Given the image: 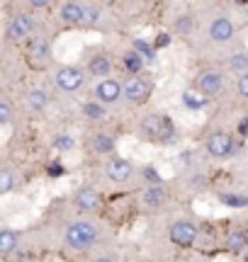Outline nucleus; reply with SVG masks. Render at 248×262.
Here are the masks:
<instances>
[{
  "instance_id": "obj_15",
  "label": "nucleus",
  "mask_w": 248,
  "mask_h": 262,
  "mask_svg": "<svg viewBox=\"0 0 248 262\" xmlns=\"http://www.w3.org/2000/svg\"><path fill=\"white\" fill-rule=\"evenodd\" d=\"M166 187L163 185H149V187L143 189V204L149 206V209H161L166 204Z\"/></svg>"
},
{
  "instance_id": "obj_36",
  "label": "nucleus",
  "mask_w": 248,
  "mask_h": 262,
  "mask_svg": "<svg viewBox=\"0 0 248 262\" xmlns=\"http://www.w3.org/2000/svg\"><path fill=\"white\" fill-rule=\"evenodd\" d=\"M168 44H171V37H168V34H158V41L153 44V49L156 47H168Z\"/></svg>"
},
{
  "instance_id": "obj_6",
  "label": "nucleus",
  "mask_w": 248,
  "mask_h": 262,
  "mask_svg": "<svg viewBox=\"0 0 248 262\" xmlns=\"http://www.w3.org/2000/svg\"><path fill=\"white\" fill-rule=\"evenodd\" d=\"M34 17L29 15V12H19L15 17L8 22V27H5V37L10 41H19V39H27L32 32H34Z\"/></svg>"
},
{
  "instance_id": "obj_23",
  "label": "nucleus",
  "mask_w": 248,
  "mask_h": 262,
  "mask_svg": "<svg viewBox=\"0 0 248 262\" xmlns=\"http://www.w3.org/2000/svg\"><path fill=\"white\" fill-rule=\"evenodd\" d=\"M93 148H95L97 153H112V150H115V141H112V136H107V134H95Z\"/></svg>"
},
{
  "instance_id": "obj_27",
  "label": "nucleus",
  "mask_w": 248,
  "mask_h": 262,
  "mask_svg": "<svg viewBox=\"0 0 248 262\" xmlns=\"http://www.w3.org/2000/svg\"><path fill=\"white\" fill-rule=\"evenodd\" d=\"M143 175H146V180H151V185H161V175H158V170L153 168V165H146Z\"/></svg>"
},
{
  "instance_id": "obj_33",
  "label": "nucleus",
  "mask_w": 248,
  "mask_h": 262,
  "mask_svg": "<svg viewBox=\"0 0 248 262\" xmlns=\"http://www.w3.org/2000/svg\"><path fill=\"white\" fill-rule=\"evenodd\" d=\"M54 146H56L58 150H64V148H71V146H73V141L68 139V136H61V139L54 141Z\"/></svg>"
},
{
  "instance_id": "obj_14",
  "label": "nucleus",
  "mask_w": 248,
  "mask_h": 262,
  "mask_svg": "<svg viewBox=\"0 0 248 262\" xmlns=\"http://www.w3.org/2000/svg\"><path fill=\"white\" fill-rule=\"evenodd\" d=\"M110 73H112V61L105 54H95V56L88 61V75H95L100 80H105Z\"/></svg>"
},
{
  "instance_id": "obj_4",
  "label": "nucleus",
  "mask_w": 248,
  "mask_h": 262,
  "mask_svg": "<svg viewBox=\"0 0 248 262\" xmlns=\"http://www.w3.org/2000/svg\"><path fill=\"white\" fill-rule=\"evenodd\" d=\"M122 85H124V100L129 104H143L153 93V85L143 75H132Z\"/></svg>"
},
{
  "instance_id": "obj_18",
  "label": "nucleus",
  "mask_w": 248,
  "mask_h": 262,
  "mask_svg": "<svg viewBox=\"0 0 248 262\" xmlns=\"http://www.w3.org/2000/svg\"><path fill=\"white\" fill-rule=\"evenodd\" d=\"M19 245V235L12 231V228H3L0 231V253L3 255H10L15 253Z\"/></svg>"
},
{
  "instance_id": "obj_7",
  "label": "nucleus",
  "mask_w": 248,
  "mask_h": 262,
  "mask_svg": "<svg viewBox=\"0 0 248 262\" xmlns=\"http://www.w3.org/2000/svg\"><path fill=\"white\" fill-rule=\"evenodd\" d=\"M93 95H95L97 102L112 104L124 97V85L119 83V80H115V78H105V80H100V83L95 85V93Z\"/></svg>"
},
{
  "instance_id": "obj_11",
  "label": "nucleus",
  "mask_w": 248,
  "mask_h": 262,
  "mask_svg": "<svg viewBox=\"0 0 248 262\" xmlns=\"http://www.w3.org/2000/svg\"><path fill=\"white\" fill-rule=\"evenodd\" d=\"M197 90L204 97H217L224 90V75L221 71H202L197 78Z\"/></svg>"
},
{
  "instance_id": "obj_37",
  "label": "nucleus",
  "mask_w": 248,
  "mask_h": 262,
  "mask_svg": "<svg viewBox=\"0 0 248 262\" xmlns=\"http://www.w3.org/2000/svg\"><path fill=\"white\" fill-rule=\"evenodd\" d=\"M239 134H241V136H248V117H246V119H241V124H239Z\"/></svg>"
},
{
  "instance_id": "obj_16",
  "label": "nucleus",
  "mask_w": 248,
  "mask_h": 262,
  "mask_svg": "<svg viewBox=\"0 0 248 262\" xmlns=\"http://www.w3.org/2000/svg\"><path fill=\"white\" fill-rule=\"evenodd\" d=\"M141 131L151 139H163V114H149L143 117Z\"/></svg>"
},
{
  "instance_id": "obj_34",
  "label": "nucleus",
  "mask_w": 248,
  "mask_h": 262,
  "mask_svg": "<svg viewBox=\"0 0 248 262\" xmlns=\"http://www.w3.org/2000/svg\"><path fill=\"white\" fill-rule=\"evenodd\" d=\"M185 104H188V107H202V104H204V100H200V97H192L190 93H185Z\"/></svg>"
},
{
  "instance_id": "obj_28",
  "label": "nucleus",
  "mask_w": 248,
  "mask_h": 262,
  "mask_svg": "<svg viewBox=\"0 0 248 262\" xmlns=\"http://www.w3.org/2000/svg\"><path fill=\"white\" fill-rule=\"evenodd\" d=\"M190 25H192V15H182V17L178 19L175 29H178V32H190Z\"/></svg>"
},
{
  "instance_id": "obj_39",
  "label": "nucleus",
  "mask_w": 248,
  "mask_h": 262,
  "mask_svg": "<svg viewBox=\"0 0 248 262\" xmlns=\"http://www.w3.org/2000/svg\"><path fill=\"white\" fill-rule=\"evenodd\" d=\"M246 262H248V255H246Z\"/></svg>"
},
{
  "instance_id": "obj_9",
  "label": "nucleus",
  "mask_w": 248,
  "mask_h": 262,
  "mask_svg": "<svg viewBox=\"0 0 248 262\" xmlns=\"http://www.w3.org/2000/svg\"><path fill=\"white\" fill-rule=\"evenodd\" d=\"M234 34H236V25H234L226 15H219V17L212 19L210 39L214 41V44H226V41H231V39H234Z\"/></svg>"
},
{
  "instance_id": "obj_22",
  "label": "nucleus",
  "mask_w": 248,
  "mask_h": 262,
  "mask_svg": "<svg viewBox=\"0 0 248 262\" xmlns=\"http://www.w3.org/2000/svg\"><path fill=\"white\" fill-rule=\"evenodd\" d=\"M132 49L143 58V61H156V49H153L151 44H146L143 39H134Z\"/></svg>"
},
{
  "instance_id": "obj_8",
  "label": "nucleus",
  "mask_w": 248,
  "mask_h": 262,
  "mask_svg": "<svg viewBox=\"0 0 248 262\" xmlns=\"http://www.w3.org/2000/svg\"><path fill=\"white\" fill-rule=\"evenodd\" d=\"M58 17L64 25H86L88 22V5L83 3H76V0H68L64 3L61 8H58Z\"/></svg>"
},
{
  "instance_id": "obj_26",
  "label": "nucleus",
  "mask_w": 248,
  "mask_h": 262,
  "mask_svg": "<svg viewBox=\"0 0 248 262\" xmlns=\"http://www.w3.org/2000/svg\"><path fill=\"white\" fill-rule=\"evenodd\" d=\"M10 119H12V110H10V102L3 97L0 100V126H8Z\"/></svg>"
},
{
  "instance_id": "obj_17",
  "label": "nucleus",
  "mask_w": 248,
  "mask_h": 262,
  "mask_svg": "<svg viewBox=\"0 0 248 262\" xmlns=\"http://www.w3.org/2000/svg\"><path fill=\"white\" fill-rule=\"evenodd\" d=\"M49 104V95L47 90H42V88H34V90H29L27 95V107L32 112H44Z\"/></svg>"
},
{
  "instance_id": "obj_1",
  "label": "nucleus",
  "mask_w": 248,
  "mask_h": 262,
  "mask_svg": "<svg viewBox=\"0 0 248 262\" xmlns=\"http://www.w3.org/2000/svg\"><path fill=\"white\" fill-rule=\"evenodd\" d=\"M97 238H100V231L90 221H73L66 228V245L71 250H88L97 243Z\"/></svg>"
},
{
  "instance_id": "obj_35",
  "label": "nucleus",
  "mask_w": 248,
  "mask_h": 262,
  "mask_svg": "<svg viewBox=\"0 0 248 262\" xmlns=\"http://www.w3.org/2000/svg\"><path fill=\"white\" fill-rule=\"evenodd\" d=\"M29 8H34V10H47V8H49V0H32V3H29Z\"/></svg>"
},
{
  "instance_id": "obj_13",
  "label": "nucleus",
  "mask_w": 248,
  "mask_h": 262,
  "mask_svg": "<svg viewBox=\"0 0 248 262\" xmlns=\"http://www.w3.org/2000/svg\"><path fill=\"white\" fill-rule=\"evenodd\" d=\"M49 54H51V44H49L47 37L34 34V37L27 39V56L32 61H44V58H49Z\"/></svg>"
},
{
  "instance_id": "obj_29",
  "label": "nucleus",
  "mask_w": 248,
  "mask_h": 262,
  "mask_svg": "<svg viewBox=\"0 0 248 262\" xmlns=\"http://www.w3.org/2000/svg\"><path fill=\"white\" fill-rule=\"evenodd\" d=\"M239 95L248 100V71L241 73V78H239Z\"/></svg>"
},
{
  "instance_id": "obj_21",
  "label": "nucleus",
  "mask_w": 248,
  "mask_h": 262,
  "mask_svg": "<svg viewBox=\"0 0 248 262\" xmlns=\"http://www.w3.org/2000/svg\"><path fill=\"white\" fill-rule=\"evenodd\" d=\"M246 235H243V231H229V235H226V250L229 253H241L243 248H246Z\"/></svg>"
},
{
  "instance_id": "obj_32",
  "label": "nucleus",
  "mask_w": 248,
  "mask_h": 262,
  "mask_svg": "<svg viewBox=\"0 0 248 262\" xmlns=\"http://www.w3.org/2000/svg\"><path fill=\"white\" fill-rule=\"evenodd\" d=\"M97 19H100V8H90L88 5V25H95Z\"/></svg>"
},
{
  "instance_id": "obj_30",
  "label": "nucleus",
  "mask_w": 248,
  "mask_h": 262,
  "mask_svg": "<svg viewBox=\"0 0 248 262\" xmlns=\"http://www.w3.org/2000/svg\"><path fill=\"white\" fill-rule=\"evenodd\" d=\"M221 199H224L226 204H231V206H243V204H248V199H243V196H229V194H221Z\"/></svg>"
},
{
  "instance_id": "obj_20",
  "label": "nucleus",
  "mask_w": 248,
  "mask_h": 262,
  "mask_svg": "<svg viewBox=\"0 0 248 262\" xmlns=\"http://www.w3.org/2000/svg\"><path fill=\"white\" fill-rule=\"evenodd\" d=\"M122 63H124V68H127V71H129L132 75H139V73H141V68H143V63H146V61H143V58L139 56V54H136V51L132 49V51H127V54H124Z\"/></svg>"
},
{
  "instance_id": "obj_10",
  "label": "nucleus",
  "mask_w": 248,
  "mask_h": 262,
  "mask_svg": "<svg viewBox=\"0 0 248 262\" xmlns=\"http://www.w3.org/2000/svg\"><path fill=\"white\" fill-rule=\"evenodd\" d=\"M132 163L129 160H124L119 158V156H112V158L107 160V165H105V175L110 182H115V185H124L127 180L132 178Z\"/></svg>"
},
{
  "instance_id": "obj_3",
  "label": "nucleus",
  "mask_w": 248,
  "mask_h": 262,
  "mask_svg": "<svg viewBox=\"0 0 248 262\" xmlns=\"http://www.w3.org/2000/svg\"><path fill=\"white\" fill-rule=\"evenodd\" d=\"M54 85L61 93H78L86 85V71L78 66H61L54 73Z\"/></svg>"
},
{
  "instance_id": "obj_38",
  "label": "nucleus",
  "mask_w": 248,
  "mask_h": 262,
  "mask_svg": "<svg viewBox=\"0 0 248 262\" xmlns=\"http://www.w3.org/2000/svg\"><path fill=\"white\" fill-rule=\"evenodd\" d=\"M93 262H112L110 257H97V260H93Z\"/></svg>"
},
{
  "instance_id": "obj_31",
  "label": "nucleus",
  "mask_w": 248,
  "mask_h": 262,
  "mask_svg": "<svg viewBox=\"0 0 248 262\" xmlns=\"http://www.w3.org/2000/svg\"><path fill=\"white\" fill-rule=\"evenodd\" d=\"M49 175H51V178H61V175H66V168H64L61 163H51V165H49Z\"/></svg>"
},
{
  "instance_id": "obj_2",
  "label": "nucleus",
  "mask_w": 248,
  "mask_h": 262,
  "mask_svg": "<svg viewBox=\"0 0 248 262\" xmlns=\"http://www.w3.org/2000/svg\"><path fill=\"white\" fill-rule=\"evenodd\" d=\"M207 153H210L212 158L217 160H226L231 158V156H236V150H239V146H236V141H234V136H231L229 131H212L210 136H207Z\"/></svg>"
},
{
  "instance_id": "obj_24",
  "label": "nucleus",
  "mask_w": 248,
  "mask_h": 262,
  "mask_svg": "<svg viewBox=\"0 0 248 262\" xmlns=\"http://www.w3.org/2000/svg\"><path fill=\"white\" fill-rule=\"evenodd\" d=\"M12 185H15V180H12V172L8 168L0 170V194H10L12 192Z\"/></svg>"
},
{
  "instance_id": "obj_25",
  "label": "nucleus",
  "mask_w": 248,
  "mask_h": 262,
  "mask_svg": "<svg viewBox=\"0 0 248 262\" xmlns=\"http://www.w3.org/2000/svg\"><path fill=\"white\" fill-rule=\"evenodd\" d=\"M229 68L231 71H241V73H246L248 71V54H234L229 58Z\"/></svg>"
},
{
  "instance_id": "obj_19",
  "label": "nucleus",
  "mask_w": 248,
  "mask_h": 262,
  "mask_svg": "<svg viewBox=\"0 0 248 262\" xmlns=\"http://www.w3.org/2000/svg\"><path fill=\"white\" fill-rule=\"evenodd\" d=\"M83 114H86L90 122H102L107 117V110L102 102H97V100H93V102H86L83 104Z\"/></svg>"
},
{
  "instance_id": "obj_12",
  "label": "nucleus",
  "mask_w": 248,
  "mask_h": 262,
  "mask_svg": "<svg viewBox=\"0 0 248 262\" xmlns=\"http://www.w3.org/2000/svg\"><path fill=\"white\" fill-rule=\"evenodd\" d=\"M73 202H76V206L80 209V211H97V209H100V204H102V196H100V192H97V189L83 187V189H78V192H76Z\"/></svg>"
},
{
  "instance_id": "obj_5",
  "label": "nucleus",
  "mask_w": 248,
  "mask_h": 262,
  "mask_svg": "<svg viewBox=\"0 0 248 262\" xmlns=\"http://www.w3.org/2000/svg\"><path fill=\"white\" fill-rule=\"evenodd\" d=\"M197 235H200V228L195 224H190V221H175V224H171V228H168V238H171V243L178 245V248H190V245H195Z\"/></svg>"
}]
</instances>
